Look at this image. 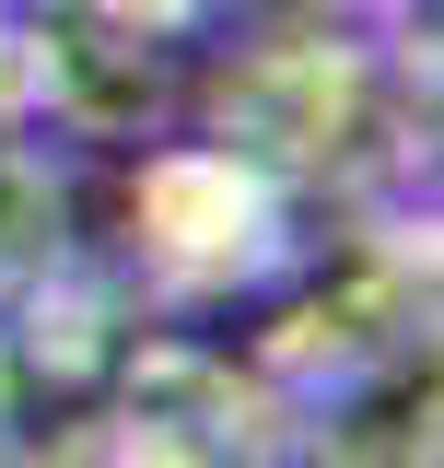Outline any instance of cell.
<instances>
[{"instance_id": "cell-2", "label": "cell", "mask_w": 444, "mask_h": 468, "mask_svg": "<svg viewBox=\"0 0 444 468\" xmlns=\"http://www.w3.org/2000/svg\"><path fill=\"white\" fill-rule=\"evenodd\" d=\"M36 106H48V48L24 24H0V129H24Z\"/></svg>"}, {"instance_id": "cell-1", "label": "cell", "mask_w": 444, "mask_h": 468, "mask_svg": "<svg viewBox=\"0 0 444 468\" xmlns=\"http://www.w3.org/2000/svg\"><path fill=\"white\" fill-rule=\"evenodd\" d=\"M58 270H70V176L24 129H0V304L48 292Z\"/></svg>"}]
</instances>
